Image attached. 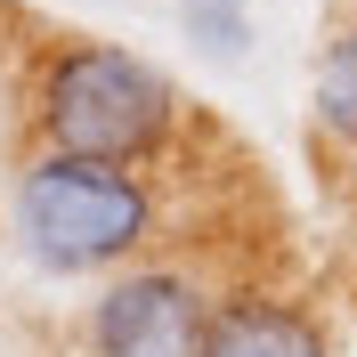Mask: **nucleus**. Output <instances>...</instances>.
Wrapping results in <instances>:
<instances>
[{"instance_id":"2","label":"nucleus","mask_w":357,"mask_h":357,"mask_svg":"<svg viewBox=\"0 0 357 357\" xmlns=\"http://www.w3.org/2000/svg\"><path fill=\"white\" fill-rule=\"evenodd\" d=\"M178 106L171 73L138 49L114 41H57L33 73V138L57 155H98V162H162L178 146Z\"/></svg>"},{"instance_id":"6","label":"nucleus","mask_w":357,"mask_h":357,"mask_svg":"<svg viewBox=\"0 0 357 357\" xmlns=\"http://www.w3.org/2000/svg\"><path fill=\"white\" fill-rule=\"evenodd\" d=\"M178 33L195 57L211 66H236L252 49V0H178Z\"/></svg>"},{"instance_id":"1","label":"nucleus","mask_w":357,"mask_h":357,"mask_svg":"<svg viewBox=\"0 0 357 357\" xmlns=\"http://www.w3.org/2000/svg\"><path fill=\"white\" fill-rule=\"evenodd\" d=\"M8 227L41 276H114L162 236V203L138 162L41 146L8 187Z\"/></svg>"},{"instance_id":"3","label":"nucleus","mask_w":357,"mask_h":357,"mask_svg":"<svg viewBox=\"0 0 357 357\" xmlns=\"http://www.w3.org/2000/svg\"><path fill=\"white\" fill-rule=\"evenodd\" d=\"M203 317H211V292L187 268L130 260L89 301V349L98 357H195Z\"/></svg>"},{"instance_id":"4","label":"nucleus","mask_w":357,"mask_h":357,"mask_svg":"<svg viewBox=\"0 0 357 357\" xmlns=\"http://www.w3.org/2000/svg\"><path fill=\"white\" fill-rule=\"evenodd\" d=\"M195 357H333L325 325H317L301 301H276V292H220L211 317H203Z\"/></svg>"},{"instance_id":"5","label":"nucleus","mask_w":357,"mask_h":357,"mask_svg":"<svg viewBox=\"0 0 357 357\" xmlns=\"http://www.w3.org/2000/svg\"><path fill=\"white\" fill-rule=\"evenodd\" d=\"M309 106H317V130H325V138L357 146V17L333 24V41L317 49V89H309Z\"/></svg>"}]
</instances>
